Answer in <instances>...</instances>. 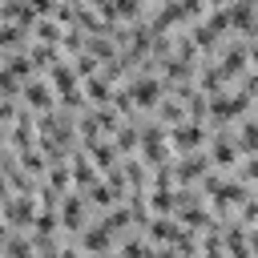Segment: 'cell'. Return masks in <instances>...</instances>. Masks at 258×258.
<instances>
[{
    "label": "cell",
    "instance_id": "cell-1",
    "mask_svg": "<svg viewBox=\"0 0 258 258\" xmlns=\"http://www.w3.org/2000/svg\"><path fill=\"white\" fill-rule=\"evenodd\" d=\"M89 218H93V210L85 206V198H81V189H69V194H60V206H56V222H60V238H77L85 226H89Z\"/></svg>",
    "mask_w": 258,
    "mask_h": 258
},
{
    "label": "cell",
    "instance_id": "cell-2",
    "mask_svg": "<svg viewBox=\"0 0 258 258\" xmlns=\"http://www.w3.org/2000/svg\"><path fill=\"white\" fill-rule=\"evenodd\" d=\"M125 85H129L133 109H137V113H145V117H149V113L157 109V101L165 97V85H161V77H157V73H133Z\"/></svg>",
    "mask_w": 258,
    "mask_h": 258
},
{
    "label": "cell",
    "instance_id": "cell-3",
    "mask_svg": "<svg viewBox=\"0 0 258 258\" xmlns=\"http://www.w3.org/2000/svg\"><path fill=\"white\" fill-rule=\"evenodd\" d=\"M165 141H169V153L177 157V153H194V149H206V141H210V129L202 125V121H177L173 129H165Z\"/></svg>",
    "mask_w": 258,
    "mask_h": 258
},
{
    "label": "cell",
    "instance_id": "cell-4",
    "mask_svg": "<svg viewBox=\"0 0 258 258\" xmlns=\"http://www.w3.org/2000/svg\"><path fill=\"white\" fill-rule=\"evenodd\" d=\"M206 157H210V169H218V173H230L234 165H238V145H234V133L230 129H214L210 133V141H206Z\"/></svg>",
    "mask_w": 258,
    "mask_h": 258
},
{
    "label": "cell",
    "instance_id": "cell-5",
    "mask_svg": "<svg viewBox=\"0 0 258 258\" xmlns=\"http://www.w3.org/2000/svg\"><path fill=\"white\" fill-rule=\"evenodd\" d=\"M169 169H173V185H198V181L210 173V157H206V149L177 153V157L169 161Z\"/></svg>",
    "mask_w": 258,
    "mask_h": 258
},
{
    "label": "cell",
    "instance_id": "cell-6",
    "mask_svg": "<svg viewBox=\"0 0 258 258\" xmlns=\"http://www.w3.org/2000/svg\"><path fill=\"white\" fill-rule=\"evenodd\" d=\"M32 218H36V198H32V194H12V198L0 206V222H4L8 230H24V234H28Z\"/></svg>",
    "mask_w": 258,
    "mask_h": 258
},
{
    "label": "cell",
    "instance_id": "cell-7",
    "mask_svg": "<svg viewBox=\"0 0 258 258\" xmlns=\"http://www.w3.org/2000/svg\"><path fill=\"white\" fill-rule=\"evenodd\" d=\"M73 246H77L85 258H101V254H109L117 242H113V234H109V230L97 222V214H93V218H89V226H85V230L73 238Z\"/></svg>",
    "mask_w": 258,
    "mask_h": 258
},
{
    "label": "cell",
    "instance_id": "cell-8",
    "mask_svg": "<svg viewBox=\"0 0 258 258\" xmlns=\"http://www.w3.org/2000/svg\"><path fill=\"white\" fill-rule=\"evenodd\" d=\"M52 105H56V97H52V85H48L44 77H28V81L20 85V109H28L32 117L48 113Z\"/></svg>",
    "mask_w": 258,
    "mask_h": 258
},
{
    "label": "cell",
    "instance_id": "cell-9",
    "mask_svg": "<svg viewBox=\"0 0 258 258\" xmlns=\"http://www.w3.org/2000/svg\"><path fill=\"white\" fill-rule=\"evenodd\" d=\"M24 149H36V117L28 109H16L8 125V153H24Z\"/></svg>",
    "mask_w": 258,
    "mask_h": 258
},
{
    "label": "cell",
    "instance_id": "cell-10",
    "mask_svg": "<svg viewBox=\"0 0 258 258\" xmlns=\"http://www.w3.org/2000/svg\"><path fill=\"white\" fill-rule=\"evenodd\" d=\"M85 157H89V165L97 169V177H101V173H109V169L121 161V153L113 149V141H109V137H105V141H93V145L85 149Z\"/></svg>",
    "mask_w": 258,
    "mask_h": 258
},
{
    "label": "cell",
    "instance_id": "cell-11",
    "mask_svg": "<svg viewBox=\"0 0 258 258\" xmlns=\"http://www.w3.org/2000/svg\"><path fill=\"white\" fill-rule=\"evenodd\" d=\"M81 93H85V105H89V109H105V105H109V97H113V85L97 73V77L81 81Z\"/></svg>",
    "mask_w": 258,
    "mask_h": 258
},
{
    "label": "cell",
    "instance_id": "cell-12",
    "mask_svg": "<svg viewBox=\"0 0 258 258\" xmlns=\"http://www.w3.org/2000/svg\"><path fill=\"white\" fill-rule=\"evenodd\" d=\"M0 258H36L32 238H28L24 230H12V234H8V242L0 246Z\"/></svg>",
    "mask_w": 258,
    "mask_h": 258
},
{
    "label": "cell",
    "instance_id": "cell-13",
    "mask_svg": "<svg viewBox=\"0 0 258 258\" xmlns=\"http://www.w3.org/2000/svg\"><path fill=\"white\" fill-rule=\"evenodd\" d=\"M8 198H12V189H8V181H4V177H0V206H4V202H8Z\"/></svg>",
    "mask_w": 258,
    "mask_h": 258
},
{
    "label": "cell",
    "instance_id": "cell-14",
    "mask_svg": "<svg viewBox=\"0 0 258 258\" xmlns=\"http://www.w3.org/2000/svg\"><path fill=\"white\" fill-rule=\"evenodd\" d=\"M101 258H121V254H117V250H109V254H101Z\"/></svg>",
    "mask_w": 258,
    "mask_h": 258
}]
</instances>
